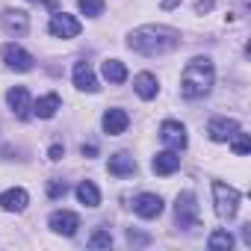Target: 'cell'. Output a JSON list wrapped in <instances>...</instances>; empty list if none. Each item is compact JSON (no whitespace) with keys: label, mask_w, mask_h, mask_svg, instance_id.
<instances>
[{"label":"cell","mask_w":251,"mask_h":251,"mask_svg":"<svg viewBox=\"0 0 251 251\" xmlns=\"http://www.w3.org/2000/svg\"><path fill=\"white\" fill-rule=\"evenodd\" d=\"M177 45H180V33L172 30V27H163V24L139 27V30H133L130 39H127V48L136 50V53H145V56H163V53H172Z\"/></svg>","instance_id":"cell-1"},{"label":"cell","mask_w":251,"mask_h":251,"mask_svg":"<svg viewBox=\"0 0 251 251\" xmlns=\"http://www.w3.org/2000/svg\"><path fill=\"white\" fill-rule=\"evenodd\" d=\"M213 80H216V71H213V62L207 56H195L186 62L183 68V77H180V92L183 98L195 100V98H204L210 89H213Z\"/></svg>","instance_id":"cell-2"},{"label":"cell","mask_w":251,"mask_h":251,"mask_svg":"<svg viewBox=\"0 0 251 251\" xmlns=\"http://www.w3.org/2000/svg\"><path fill=\"white\" fill-rule=\"evenodd\" d=\"M213 198H216V216L219 219H233L239 210V192L222 180H213Z\"/></svg>","instance_id":"cell-3"},{"label":"cell","mask_w":251,"mask_h":251,"mask_svg":"<svg viewBox=\"0 0 251 251\" xmlns=\"http://www.w3.org/2000/svg\"><path fill=\"white\" fill-rule=\"evenodd\" d=\"M175 216H177V227H183V230L198 227V201H195L192 192H180V195H177Z\"/></svg>","instance_id":"cell-4"},{"label":"cell","mask_w":251,"mask_h":251,"mask_svg":"<svg viewBox=\"0 0 251 251\" xmlns=\"http://www.w3.org/2000/svg\"><path fill=\"white\" fill-rule=\"evenodd\" d=\"M48 30H50V36H56V39H77L83 27H80V21H77L74 15H68V12H56V15L50 18Z\"/></svg>","instance_id":"cell-5"},{"label":"cell","mask_w":251,"mask_h":251,"mask_svg":"<svg viewBox=\"0 0 251 251\" xmlns=\"http://www.w3.org/2000/svg\"><path fill=\"white\" fill-rule=\"evenodd\" d=\"M160 136H163V142L172 148V151H183L186 148V127H183V124L180 121H163V127H160Z\"/></svg>","instance_id":"cell-6"},{"label":"cell","mask_w":251,"mask_h":251,"mask_svg":"<svg viewBox=\"0 0 251 251\" xmlns=\"http://www.w3.org/2000/svg\"><path fill=\"white\" fill-rule=\"evenodd\" d=\"M6 103L18 118H30V112H33V100H30V92L24 86H12L6 92Z\"/></svg>","instance_id":"cell-7"},{"label":"cell","mask_w":251,"mask_h":251,"mask_svg":"<svg viewBox=\"0 0 251 251\" xmlns=\"http://www.w3.org/2000/svg\"><path fill=\"white\" fill-rule=\"evenodd\" d=\"M3 62L12 68V71H33V56L21 48V45H6L3 48Z\"/></svg>","instance_id":"cell-8"},{"label":"cell","mask_w":251,"mask_h":251,"mask_svg":"<svg viewBox=\"0 0 251 251\" xmlns=\"http://www.w3.org/2000/svg\"><path fill=\"white\" fill-rule=\"evenodd\" d=\"M133 210H136V216H142V219H157V216L163 213V198L154 195V192H142V195H136Z\"/></svg>","instance_id":"cell-9"},{"label":"cell","mask_w":251,"mask_h":251,"mask_svg":"<svg viewBox=\"0 0 251 251\" xmlns=\"http://www.w3.org/2000/svg\"><path fill=\"white\" fill-rule=\"evenodd\" d=\"M77 227H80V219H77L74 213H68V210H56V213H50V230H53V233L74 236Z\"/></svg>","instance_id":"cell-10"},{"label":"cell","mask_w":251,"mask_h":251,"mask_svg":"<svg viewBox=\"0 0 251 251\" xmlns=\"http://www.w3.org/2000/svg\"><path fill=\"white\" fill-rule=\"evenodd\" d=\"M0 24H3V30H6L9 36H24L27 27H30V18H27V12H21V9H6L3 15H0Z\"/></svg>","instance_id":"cell-11"},{"label":"cell","mask_w":251,"mask_h":251,"mask_svg":"<svg viewBox=\"0 0 251 251\" xmlns=\"http://www.w3.org/2000/svg\"><path fill=\"white\" fill-rule=\"evenodd\" d=\"M236 130H239V124H236L233 118H222V115H219V118H213V121L207 124V133H210V139H213V142H227Z\"/></svg>","instance_id":"cell-12"},{"label":"cell","mask_w":251,"mask_h":251,"mask_svg":"<svg viewBox=\"0 0 251 251\" xmlns=\"http://www.w3.org/2000/svg\"><path fill=\"white\" fill-rule=\"evenodd\" d=\"M109 175H115V177H133L136 175V160L127 154V151H118V154H112L109 157Z\"/></svg>","instance_id":"cell-13"},{"label":"cell","mask_w":251,"mask_h":251,"mask_svg":"<svg viewBox=\"0 0 251 251\" xmlns=\"http://www.w3.org/2000/svg\"><path fill=\"white\" fill-rule=\"evenodd\" d=\"M127 124H130V115L124 112V109H106V112H103V130H106L109 136L124 133V130H127Z\"/></svg>","instance_id":"cell-14"},{"label":"cell","mask_w":251,"mask_h":251,"mask_svg":"<svg viewBox=\"0 0 251 251\" xmlns=\"http://www.w3.org/2000/svg\"><path fill=\"white\" fill-rule=\"evenodd\" d=\"M27 201H30V195H27V189H21V186L6 189L3 195H0V207L9 210V213H21V210L27 207Z\"/></svg>","instance_id":"cell-15"},{"label":"cell","mask_w":251,"mask_h":251,"mask_svg":"<svg viewBox=\"0 0 251 251\" xmlns=\"http://www.w3.org/2000/svg\"><path fill=\"white\" fill-rule=\"evenodd\" d=\"M74 86L83 89V92H98V89H100L89 62H77V65H74Z\"/></svg>","instance_id":"cell-16"},{"label":"cell","mask_w":251,"mask_h":251,"mask_svg":"<svg viewBox=\"0 0 251 251\" xmlns=\"http://www.w3.org/2000/svg\"><path fill=\"white\" fill-rule=\"evenodd\" d=\"M151 169H154L157 175H175V172L180 169V157H177L175 151H160V154L151 160Z\"/></svg>","instance_id":"cell-17"},{"label":"cell","mask_w":251,"mask_h":251,"mask_svg":"<svg viewBox=\"0 0 251 251\" xmlns=\"http://www.w3.org/2000/svg\"><path fill=\"white\" fill-rule=\"evenodd\" d=\"M133 89H136V95L139 98H145V100H151V98H157V77L151 74V71H142V74H136L133 77Z\"/></svg>","instance_id":"cell-18"},{"label":"cell","mask_w":251,"mask_h":251,"mask_svg":"<svg viewBox=\"0 0 251 251\" xmlns=\"http://www.w3.org/2000/svg\"><path fill=\"white\" fill-rule=\"evenodd\" d=\"M62 106V100H59V95H42L36 103H33V115H39V118H53L56 115V109Z\"/></svg>","instance_id":"cell-19"},{"label":"cell","mask_w":251,"mask_h":251,"mask_svg":"<svg viewBox=\"0 0 251 251\" xmlns=\"http://www.w3.org/2000/svg\"><path fill=\"white\" fill-rule=\"evenodd\" d=\"M100 71H103V77L109 83H124L127 80V68H124V62H118V59H106L100 65Z\"/></svg>","instance_id":"cell-20"},{"label":"cell","mask_w":251,"mask_h":251,"mask_svg":"<svg viewBox=\"0 0 251 251\" xmlns=\"http://www.w3.org/2000/svg\"><path fill=\"white\" fill-rule=\"evenodd\" d=\"M77 198H80V204H86V207H98V204H100V192H98V186H95L92 180H83V183L77 186Z\"/></svg>","instance_id":"cell-21"},{"label":"cell","mask_w":251,"mask_h":251,"mask_svg":"<svg viewBox=\"0 0 251 251\" xmlns=\"http://www.w3.org/2000/svg\"><path fill=\"white\" fill-rule=\"evenodd\" d=\"M207 245H210L213 251H230V248H233V236H230L227 230H213L210 239H207Z\"/></svg>","instance_id":"cell-22"},{"label":"cell","mask_w":251,"mask_h":251,"mask_svg":"<svg viewBox=\"0 0 251 251\" xmlns=\"http://www.w3.org/2000/svg\"><path fill=\"white\" fill-rule=\"evenodd\" d=\"M77 6H80V12L89 15V18L103 15V0H77Z\"/></svg>","instance_id":"cell-23"},{"label":"cell","mask_w":251,"mask_h":251,"mask_svg":"<svg viewBox=\"0 0 251 251\" xmlns=\"http://www.w3.org/2000/svg\"><path fill=\"white\" fill-rule=\"evenodd\" d=\"M230 148H233V154H236V157H245V154L251 151V142H248V136H245V133H239V130H236V133L230 136Z\"/></svg>","instance_id":"cell-24"},{"label":"cell","mask_w":251,"mask_h":251,"mask_svg":"<svg viewBox=\"0 0 251 251\" xmlns=\"http://www.w3.org/2000/svg\"><path fill=\"white\" fill-rule=\"evenodd\" d=\"M109 245H112V233L109 230H98L89 239V248H109Z\"/></svg>","instance_id":"cell-25"},{"label":"cell","mask_w":251,"mask_h":251,"mask_svg":"<svg viewBox=\"0 0 251 251\" xmlns=\"http://www.w3.org/2000/svg\"><path fill=\"white\" fill-rule=\"evenodd\" d=\"M65 192H68V183H65V180H50V183H48V195H50V198H62Z\"/></svg>","instance_id":"cell-26"},{"label":"cell","mask_w":251,"mask_h":251,"mask_svg":"<svg viewBox=\"0 0 251 251\" xmlns=\"http://www.w3.org/2000/svg\"><path fill=\"white\" fill-rule=\"evenodd\" d=\"M62 157H65V148L62 145H53L50 148V160H62Z\"/></svg>","instance_id":"cell-27"},{"label":"cell","mask_w":251,"mask_h":251,"mask_svg":"<svg viewBox=\"0 0 251 251\" xmlns=\"http://www.w3.org/2000/svg\"><path fill=\"white\" fill-rule=\"evenodd\" d=\"M195 9H198V12H210V9H213V0H198Z\"/></svg>","instance_id":"cell-28"},{"label":"cell","mask_w":251,"mask_h":251,"mask_svg":"<svg viewBox=\"0 0 251 251\" xmlns=\"http://www.w3.org/2000/svg\"><path fill=\"white\" fill-rule=\"evenodd\" d=\"M83 154H86V157H95V154H98V148H95V145H83Z\"/></svg>","instance_id":"cell-29"},{"label":"cell","mask_w":251,"mask_h":251,"mask_svg":"<svg viewBox=\"0 0 251 251\" xmlns=\"http://www.w3.org/2000/svg\"><path fill=\"white\" fill-rule=\"evenodd\" d=\"M30 3H42V6H56V0H30Z\"/></svg>","instance_id":"cell-30"},{"label":"cell","mask_w":251,"mask_h":251,"mask_svg":"<svg viewBox=\"0 0 251 251\" xmlns=\"http://www.w3.org/2000/svg\"><path fill=\"white\" fill-rule=\"evenodd\" d=\"M177 3H180V0H163V6H166V9H172V6H177Z\"/></svg>","instance_id":"cell-31"}]
</instances>
